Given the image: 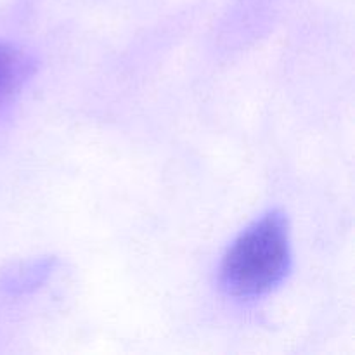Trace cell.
Here are the masks:
<instances>
[{
	"label": "cell",
	"instance_id": "6da1fadb",
	"mask_svg": "<svg viewBox=\"0 0 355 355\" xmlns=\"http://www.w3.org/2000/svg\"><path fill=\"white\" fill-rule=\"evenodd\" d=\"M291 267L286 215L270 210L232 241L220 263L218 283L232 298L255 300L270 293Z\"/></svg>",
	"mask_w": 355,
	"mask_h": 355
},
{
	"label": "cell",
	"instance_id": "7a4b0ae2",
	"mask_svg": "<svg viewBox=\"0 0 355 355\" xmlns=\"http://www.w3.org/2000/svg\"><path fill=\"white\" fill-rule=\"evenodd\" d=\"M37 71V61L30 52L0 42V118L23 92Z\"/></svg>",
	"mask_w": 355,
	"mask_h": 355
},
{
	"label": "cell",
	"instance_id": "3957f363",
	"mask_svg": "<svg viewBox=\"0 0 355 355\" xmlns=\"http://www.w3.org/2000/svg\"><path fill=\"white\" fill-rule=\"evenodd\" d=\"M55 266H58V260L54 257L14 263L6 272L0 274V293L7 295V297L33 293L51 277Z\"/></svg>",
	"mask_w": 355,
	"mask_h": 355
}]
</instances>
